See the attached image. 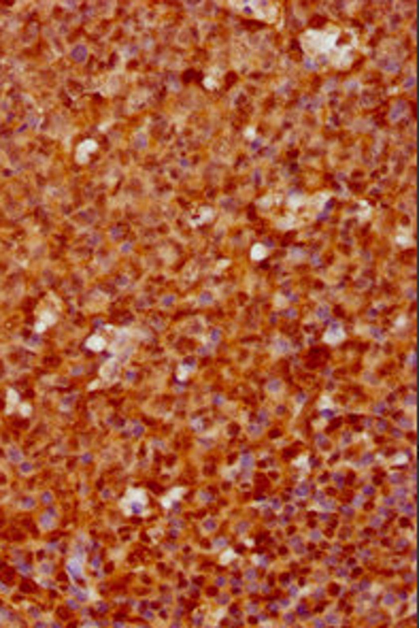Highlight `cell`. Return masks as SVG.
Here are the masks:
<instances>
[{
	"label": "cell",
	"mask_w": 419,
	"mask_h": 628,
	"mask_svg": "<svg viewBox=\"0 0 419 628\" xmlns=\"http://www.w3.org/2000/svg\"><path fill=\"white\" fill-rule=\"evenodd\" d=\"M338 30H330V32H319V30H309L300 36V43H302V49L309 55H330L332 49L336 47V38H338Z\"/></svg>",
	"instance_id": "cell-1"
},
{
	"label": "cell",
	"mask_w": 419,
	"mask_h": 628,
	"mask_svg": "<svg viewBox=\"0 0 419 628\" xmlns=\"http://www.w3.org/2000/svg\"><path fill=\"white\" fill-rule=\"evenodd\" d=\"M122 509L126 515H143L147 513V494L140 488H130L122 498Z\"/></svg>",
	"instance_id": "cell-2"
},
{
	"label": "cell",
	"mask_w": 419,
	"mask_h": 628,
	"mask_svg": "<svg viewBox=\"0 0 419 628\" xmlns=\"http://www.w3.org/2000/svg\"><path fill=\"white\" fill-rule=\"evenodd\" d=\"M100 377L105 384H115V381L120 379V358H111V360H107L102 364Z\"/></svg>",
	"instance_id": "cell-3"
},
{
	"label": "cell",
	"mask_w": 419,
	"mask_h": 628,
	"mask_svg": "<svg viewBox=\"0 0 419 628\" xmlns=\"http://www.w3.org/2000/svg\"><path fill=\"white\" fill-rule=\"evenodd\" d=\"M251 6H254V13L258 15V17H262V19H266V21H273V19L277 17V6H275V4L256 2V4H251Z\"/></svg>",
	"instance_id": "cell-4"
},
{
	"label": "cell",
	"mask_w": 419,
	"mask_h": 628,
	"mask_svg": "<svg viewBox=\"0 0 419 628\" xmlns=\"http://www.w3.org/2000/svg\"><path fill=\"white\" fill-rule=\"evenodd\" d=\"M343 339H345V330H343L341 324H332L328 328V332H323V341L330 345H338Z\"/></svg>",
	"instance_id": "cell-5"
},
{
	"label": "cell",
	"mask_w": 419,
	"mask_h": 628,
	"mask_svg": "<svg viewBox=\"0 0 419 628\" xmlns=\"http://www.w3.org/2000/svg\"><path fill=\"white\" fill-rule=\"evenodd\" d=\"M98 149V145H96V141H83L81 145H79V149H77V162H88V158H90V154H94Z\"/></svg>",
	"instance_id": "cell-6"
},
{
	"label": "cell",
	"mask_w": 419,
	"mask_h": 628,
	"mask_svg": "<svg viewBox=\"0 0 419 628\" xmlns=\"http://www.w3.org/2000/svg\"><path fill=\"white\" fill-rule=\"evenodd\" d=\"M85 345H88V349H92V352H100V349L107 347V341H105V337H102V335H94V337H90L88 341H85Z\"/></svg>",
	"instance_id": "cell-7"
},
{
	"label": "cell",
	"mask_w": 419,
	"mask_h": 628,
	"mask_svg": "<svg viewBox=\"0 0 419 628\" xmlns=\"http://www.w3.org/2000/svg\"><path fill=\"white\" fill-rule=\"evenodd\" d=\"M183 492H185V488H175L172 492H168V494L162 498V507H164V509H168L170 505H175V500H177L179 496H183Z\"/></svg>",
	"instance_id": "cell-8"
},
{
	"label": "cell",
	"mask_w": 419,
	"mask_h": 628,
	"mask_svg": "<svg viewBox=\"0 0 419 628\" xmlns=\"http://www.w3.org/2000/svg\"><path fill=\"white\" fill-rule=\"evenodd\" d=\"M68 569H70V575H73V577H81V562H79L77 558H73L68 562Z\"/></svg>",
	"instance_id": "cell-9"
},
{
	"label": "cell",
	"mask_w": 419,
	"mask_h": 628,
	"mask_svg": "<svg viewBox=\"0 0 419 628\" xmlns=\"http://www.w3.org/2000/svg\"><path fill=\"white\" fill-rule=\"evenodd\" d=\"M266 253H268V251H266L264 245H256V247L251 249V258H254V260H262Z\"/></svg>",
	"instance_id": "cell-10"
},
{
	"label": "cell",
	"mask_w": 419,
	"mask_h": 628,
	"mask_svg": "<svg viewBox=\"0 0 419 628\" xmlns=\"http://www.w3.org/2000/svg\"><path fill=\"white\" fill-rule=\"evenodd\" d=\"M234 556H236V554H234L232 550H228V552L224 554V558H221V564H228V562H230V560L234 558Z\"/></svg>",
	"instance_id": "cell-11"
},
{
	"label": "cell",
	"mask_w": 419,
	"mask_h": 628,
	"mask_svg": "<svg viewBox=\"0 0 419 628\" xmlns=\"http://www.w3.org/2000/svg\"><path fill=\"white\" fill-rule=\"evenodd\" d=\"M323 407H330V399H328V396H323L321 403H319V409H323Z\"/></svg>",
	"instance_id": "cell-12"
}]
</instances>
